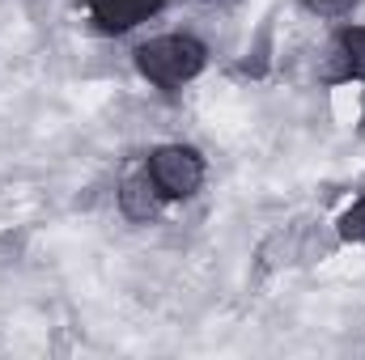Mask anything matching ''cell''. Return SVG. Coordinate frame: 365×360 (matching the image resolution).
Here are the masks:
<instances>
[{"instance_id": "1", "label": "cell", "mask_w": 365, "mask_h": 360, "mask_svg": "<svg viewBox=\"0 0 365 360\" xmlns=\"http://www.w3.org/2000/svg\"><path fill=\"white\" fill-rule=\"evenodd\" d=\"M204 60H208V51H204V43L191 38V34H162V38H149V43L136 47V68H140V77L153 81V85H162V90H175L182 81L200 77Z\"/></svg>"}, {"instance_id": "2", "label": "cell", "mask_w": 365, "mask_h": 360, "mask_svg": "<svg viewBox=\"0 0 365 360\" xmlns=\"http://www.w3.org/2000/svg\"><path fill=\"white\" fill-rule=\"evenodd\" d=\"M149 179L166 199H191L204 182V157L187 144H162L149 153Z\"/></svg>"}, {"instance_id": "3", "label": "cell", "mask_w": 365, "mask_h": 360, "mask_svg": "<svg viewBox=\"0 0 365 360\" xmlns=\"http://www.w3.org/2000/svg\"><path fill=\"white\" fill-rule=\"evenodd\" d=\"M166 0H90V17L102 34H123L140 21H149Z\"/></svg>"}, {"instance_id": "4", "label": "cell", "mask_w": 365, "mask_h": 360, "mask_svg": "<svg viewBox=\"0 0 365 360\" xmlns=\"http://www.w3.org/2000/svg\"><path fill=\"white\" fill-rule=\"evenodd\" d=\"M162 199H166V195L158 191V182L149 179V170H145V174H128L123 186H119V208H123V216H128V221H136V225L158 221Z\"/></svg>"}, {"instance_id": "5", "label": "cell", "mask_w": 365, "mask_h": 360, "mask_svg": "<svg viewBox=\"0 0 365 360\" xmlns=\"http://www.w3.org/2000/svg\"><path fill=\"white\" fill-rule=\"evenodd\" d=\"M336 55L344 64V77H361L365 81V26H349L336 43Z\"/></svg>"}, {"instance_id": "6", "label": "cell", "mask_w": 365, "mask_h": 360, "mask_svg": "<svg viewBox=\"0 0 365 360\" xmlns=\"http://www.w3.org/2000/svg\"><path fill=\"white\" fill-rule=\"evenodd\" d=\"M340 238L344 242H357V246H365V195L340 216Z\"/></svg>"}, {"instance_id": "7", "label": "cell", "mask_w": 365, "mask_h": 360, "mask_svg": "<svg viewBox=\"0 0 365 360\" xmlns=\"http://www.w3.org/2000/svg\"><path fill=\"white\" fill-rule=\"evenodd\" d=\"M306 9L319 13V17H344V13L357 9V0H306Z\"/></svg>"}]
</instances>
